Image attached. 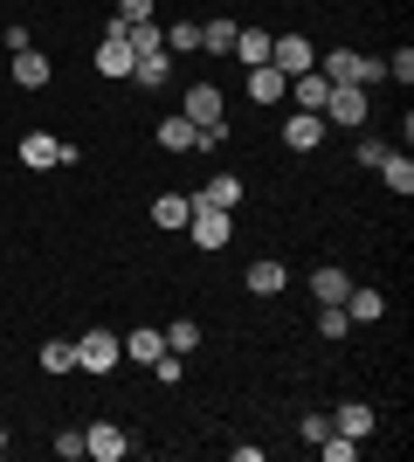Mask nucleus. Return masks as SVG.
Segmentation results:
<instances>
[{"label": "nucleus", "instance_id": "7c9ffc66", "mask_svg": "<svg viewBox=\"0 0 414 462\" xmlns=\"http://www.w3.org/2000/svg\"><path fill=\"white\" fill-rule=\"evenodd\" d=\"M49 448H56L62 462H83V428H62V435H56Z\"/></svg>", "mask_w": 414, "mask_h": 462}, {"label": "nucleus", "instance_id": "20e7f679", "mask_svg": "<svg viewBox=\"0 0 414 462\" xmlns=\"http://www.w3.org/2000/svg\"><path fill=\"white\" fill-rule=\"evenodd\" d=\"M187 235H194L200 255H215V249H228V242H235V214H228V208H194Z\"/></svg>", "mask_w": 414, "mask_h": 462}, {"label": "nucleus", "instance_id": "f3484780", "mask_svg": "<svg viewBox=\"0 0 414 462\" xmlns=\"http://www.w3.org/2000/svg\"><path fill=\"white\" fill-rule=\"evenodd\" d=\"M62 159V138H49V132H28L21 138V166H35V173H49Z\"/></svg>", "mask_w": 414, "mask_h": 462}, {"label": "nucleus", "instance_id": "cd10ccee", "mask_svg": "<svg viewBox=\"0 0 414 462\" xmlns=\"http://www.w3.org/2000/svg\"><path fill=\"white\" fill-rule=\"evenodd\" d=\"M159 331H166V352H179V359L200 346V325H194V318H179V325H159Z\"/></svg>", "mask_w": 414, "mask_h": 462}, {"label": "nucleus", "instance_id": "c756f323", "mask_svg": "<svg viewBox=\"0 0 414 462\" xmlns=\"http://www.w3.org/2000/svg\"><path fill=\"white\" fill-rule=\"evenodd\" d=\"M317 331H325V338H345V331H353L345 304H317Z\"/></svg>", "mask_w": 414, "mask_h": 462}, {"label": "nucleus", "instance_id": "c9c22d12", "mask_svg": "<svg viewBox=\"0 0 414 462\" xmlns=\"http://www.w3.org/2000/svg\"><path fill=\"white\" fill-rule=\"evenodd\" d=\"M0 456H7V421H0Z\"/></svg>", "mask_w": 414, "mask_h": 462}, {"label": "nucleus", "instance_id": "a878e982", "mask_svg": "<svg viewBox=\"0 0 414 462\" xmlns=\"http://www.w3.org/2000/svg\"><path fill=\"white\" fill-rule=\"evenodd\" d=\"M200 49H207V56H235V21H207V28H200Z\"/></svg>", "mask_w": 414, "mask_h": 462}, {"label": "nucleus", "instance_id": "ddd939ff", "mask_svg": "<svg viewBox=\"0 0 414 462\" xmlns=\"http://www.w3.org/2000/svg\"><path fill=\"white\" fill-rule=\"evenodd\" d=\"M345 318H353V325H380V318H387V297H380L373 283H353L345 290Z\"/></svg>", "mask_w": 414, "mask_h": 462}, {"label": "nucleus", "instance_id": "473e14b6", "mask_svg": "<svg viewBox=\"0 0 414 462\" xmlns=\"http://www.w3.org/2000/svg\"><path fill=\"white\" fill-rule=\"evenodd\" d=\"M297 435H304V442H325V435H332V414H304V421H297Z\"/></svg>", "mask_w": 414, "mask_h": 462}, {"label": "nucleus", "instance_id": "f704fd0d", "mask_svg": "<svg viewBox=\"0 0 414 462\" xmlns=\"http://www.w3.org/2000/svg\"><path fill=\"white\" fill-rule=\"evenodd\" d=\"M118 21L138 28V21H152V0H118Z\"/></svg>", "mask_w": 414, "mask_h": 462}, {"label": "nucleus", "instance_id": "6ab92c4d", "mask_svg": "<svg viewBox=\"0 0 414 462\" xmlns=\"http://www.w3.org/2000/svg\"><path fill=\"white\" fill-rule=\"evenodd\" d=\"M345 290H353V276L338 270V263H325V270H311V297H317V304H345Z\"/></svg>", "mask_w": 414, "mask_h": 462}, {"label": "nucleus", "instance_id": "412c9836", "mask_svg": "<svg viewBox=\"0 0 414 462\" xmlns=\"http://www.w3.org/2000/svg\"><path fill=\"white\" fill-rule=\"evenodd\" d=\"M14 83H21V90H49V56H35V49H14Z\"/></svg>", "mask_w": 414, "mask_h": 462}, {"label": "nucleus", "instance_id": "7ed1b4c3", "mask_svg": "<svg viewBox=\"0 0 414 462\" xmlns=\"http://www.w3.org/2000/svg\"><path fill=\"white\" fill-rule=\"evenodd\" d=\"M325 125H345V132H359V125H366V117H373V104H366V90H359V83H332V97H325Z\"/></svg>", "mask_w": 414, "mask_h": 462}, {"label": "nucleus", "instance_id": "1a4fd4ad", "mask_svg": "<svg viewBox=\"0 0 414 462\" xmlns=\"http://www.w3.org/2000/svg\"><path fill=\"white\" fill-rule=\"evenodd\" d=\"M242 283L256 290V297H283V290H290V270H283L276 255H256V263L242 270Z\"/></svg>", "mask_w": 414, "mask_h": 462}, {"label": "nucleus", "instance_id": "5701e85b", "mask_svg": "<svg viewBox=\"0 0 414 462\" xmlns=\"http://www.w3.org/2000/svg\"><path fill=\"white\" fill-rule=\"evenodd\" d=\"M166 77H173V56H166V49H159V56H138V62H132V83H138V90H159Z\"/></svg>", "mask_w": 414, "mask_h": 462}, {"label": "nucleus", "instance_id": "0eeeda50", "mask_svg": "<svg viewBox=\"0 0 414 462\" xmlns=\"http://www.w3.org/2000/svg\"><path fill=\"white\" fill-rule=\"evenodd\" d=\"M325 132H332V125H325L317 111H290V117H283V145H290V152H317Z\"/></svg>", "mask_w": 414, "mask_h": 462}, {"label": "nucleus", "instance_id": "39448f33", "mask_svg": "<svg viewBox=\"0 0 414 462\" xmlns=\"http://www.w3.org/2000/svg\"><path fill=\"white\" fill-rule=\"evenodd\" d=\"M179 117H194L200 132H207V125H228V97H221L215 83H187V97H179Z\"/></svg>", "mask_w": 414, "mask_h": 462}, {"label": "nucleus", "instance_id": "9d476101", "mask_svg": "<svg viewBox=\"0 0 414 462\" xmlns=\"http://www.w3.org/2000/svg\"><path fill=\"white\" fill-rule=\"evenodd\" d=\"M373 428H380V414H373L366 401H338V414H332V435H353V442H366Z\"/></svg>", "mask_w": 414, "mask_h": 462}, {"label": "nucleus", "instance_id": "f257e3e1", "mask_svg": "<svg viewBox=\"0 0 414 462\" xmlns=\"http://www.w3.org/2000/svg\"><path fill=\"white\" fill-rule=\"evenodd\" d=\"M317 77L325 83H359V90H373L387 77V62L380 56H359V49H332V56H317Z\"/></svg>", "mask_w": 414, "mask_h": 462}, {"label": "nucleus", "instance_id": "393cba45", "mask_svg": "<svg viewBox=\"0 0 414 462\" xmlns=\"http://www.w3.org/2000/svg\"><path fill=\"white\" fill-rule=\"evenodd\" d=\"M41 373H77V338H49L41 346Z\"/></svg>", "mask_w": 414, "mask_h": 462}, {"label": "nucleus", "instance_id": "9b49d317", "mask_svg": "<svg viewBox=\"0 0 414 462\" xmlns=\"http://www.w3.org/2000/svg\"><path fill=\"white\" fill-rule=\"evenodd\" d=\"M283 97H290V77L276 62H256L249 69V104H283Z\"/></svg>", "mask_w": 414, "mask_h": 462}, {"label": "nucleus", "instance_id": "2f4dec72", "mask_svg": "<svg viewBox=\"0 0 414 462\" xmlns=\"http://www.w3.org/2000/svg\"><path fill=\"white\" fill-rule=\"evenodd\" d=\"M387 77L408 90V83H414V49H394V56H387Z\"/></svg>", "mask_w": 414, "mask_h": 462}, {"label": "nucleus", "instance_id": "aec40b11", "mask_svg": "<svg viewBox=\"0 0 414 462\" xmlns=\"http://www.w3.org/2000/svg\"><path fill=\"white\" fill-rule=\"evenodd\" d=\"M159 352H166V331H152V325H145V331H124V359H132V366H152Z\"/></svg>", "mask_w": 414, "mask_h": 462}, {"label": "nucleus", "instance_id": "4468645a", "mask_svg": "<svg viewBox=\"0 0 414 462\" xmlns=\"http://www.w3.org/2000/svg\"><path fill=\"white\" fill-rule=\"evenodd\" d=\"M325 97H332V83L317 77V69H304V77H290V97H283V104H290V111H325Z\"/></svg>", "mask_w": 414, "mask_h": 462}, {"label": "nucleus", "instance_id": "c85d7f7f", "mask_svg": "<svg viewBox=\"0 0 414 462\" xmlns=\"http://www.w3.org/2000/svg\"><path fill=\"white\" fill-rule=\"evenodd\" d=\"M159 49H166V28H159V21H138L132 28V56H159Z\"/></svg>", "mask_w": 414, "mask_h": 462}, {"label": "nucleus", "instance_id": "bb28decb", "mask_svg": "<svg viewBox=\"0 0 414 462\" xmlns=\"http://www.w3.org/2000/svg\"><path fill=\"white\" fill-rule=\"evenodd\" d=\"M200 49V21H173L166 28V56H194Z\"/></svg>", "mask_w": 414, "mask_h": 462}, {"label": "nucleus", "instance_id": "f8f14e48", "mask_svg": "<svg viewBox=\"0 0 414 462\" xmlns=\"http://www.w3.org/2000/svg\"><path fill=\"white\" fill-rule=\"evenodd\" d=\"M187 221H194V193H159V200H152V228L179 235Z\"/></svg>", "mask_w": 414, "mask_h": 462}, {"label": "nucleus", "instance_id": "a211bd4d", "mask_svg": "<svg viewBox=\"0 0 414 462\" xmlns=\"http://www.w3.org/2000/svg\"><path fill=\"white\" fill-rule=\"evenodd\" d=\"M132 35H124V42H111V35H104L97 42V77H132Z\"/></svg>", "mask_w": 414, "mask_h": 462}, {"label": "nucleus", "instance_id": "dca6fc26", "mask_svg": "<svg viewBox=\"0 0 414 462\" xmlns=\"http://www.w3.org/2000/svg\"><path fill=\"white\" fill-rule=\"evenodd\" d=\"M194 208H228V214H235V208H242V180H235V173H215L207 187L194 193Z\"/></svg>", "mask_w": 414, "mask_h": 462}, {"label": "nucleus", "instance_id": "2eb2a0df", "mask_svg": "<svg viewBox=\"0 0 414 462\" xmlns=\"http://www.w3.org/2000/svg\"><path fill=\"white\" fill-rule=\"evenodd\" d=\"M159 145H166V152H200V125L194 117H159Z\"/></svg>", "mask_w": 414, "mask_h": 462}, {"label": "nucleus", "instance_id": "423d86ee", "mask_svg": "<svg viewBox=\"0 0 414 462\" xmlns=\"http://www.w3.org/2000/svg\"><path fill=\"white\" fill-rule=\"evenodd\" d=\"M270 62L283 69V77H304V69H317V49H311V35H270Z\"/></svg>", "mask_w": 414, "mask_h": 462}, {"label": "nucleus", "instance_id": "6e6552de", "mask_svg": "<svg viewBox=\"0 0 414 462\" xmlns=\"http://www.w3.org/2000/svg\"><path fill=\"white\" fill-rule=\"evenodd\" d=\"M124 448H132V442H124V428H118V421H90V428H83V456L124 462Z\"/></svg>", "mask_w": 414, "mask_h": 462}, {"label": "nucleus", "instance_id": "72a5a7b5", "mask_svg": "<svg viewBox=\"0 0 414 462\" xmlns=\"http://www.w3.org/2000/svg\"><path fill=\"white\" fill-rule=\"evenodd\" d=\"M380 159H387V145H380V138H359V145H353V166H380Z\"/></svg>", "mask_w": 414, "mask_h": 462}, {"label": "nucleus", "instance_id": "4be33fe9", "mask_svg": "<svg viewBox=\"0 0 414 462\" xmlns=\"http://www.w3.org/2000/svg\"><path fill=\"white\" fill-rule=\"evenodd\" d=\"M380 180H387V193L408 200V193H414V159L408 152H387V159H380Z\"/></svg>", "mask_w": 414, "mask_h": 462}, {"label": "nucleus", "instance_id": "f03ea898", "mask_svg": "<svg viewBox=\"0 0 414 462\" xmlns=\"http://www.w3.org/2000/svg\"><path fill=\"white\" fill-rule=\"evenodd\" d=\"M118 359H124V338L118 331H83L77 338V373H118Z\"/></svg>", "mask_w": 414, "mask_h": 462}, {"label": "nucleus", "instance_id": "b1692460", "mask_svg": "<svg viewBox=\"0 0 414 462\" xmlns=\"http://www.w3.org/2000/svg\"><path fill=\"white\" fill-rule=\"evenodd\" d=\"M235 62H242V69L270 62V35H262V28H235Z\"/></svg>", "mask_w": 414, "mask_h": 462}]
</instances>
